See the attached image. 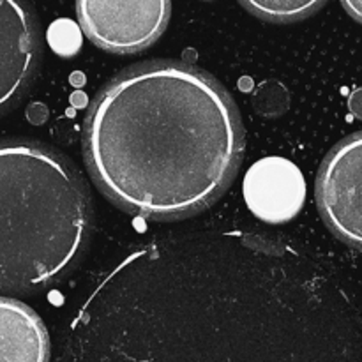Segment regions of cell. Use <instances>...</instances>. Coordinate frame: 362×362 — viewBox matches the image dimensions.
Wrapping results in <instances>:
<instances>
[{
    "label": "cell",
    "instance_id": "cell-1",
    "mask_svg": "<svg viewBox=\"0 0 362 362\" xmlns=\"http://www.w3.org/2000/svg\"><path fill=\"white\" fill-rule=\"evenodd\" d=\"M59 362H362V313L324 262L288 240L166 233L95 281Z\"/></svg>",
    "mask_w": 362,
    "mask_h": 362
},
{
    "label": "cell",
    "instance_id": "cell-2",
    "mask_svg": "<svg viewBox=\"0 0 362 362\" xmlns=\"http://www.w3.org/2000/svg\"><path fill=\"white\" fill-rule=\"evenodd\" d=\"M244 129L232 95L186 62L117 74L88 108L83 158L112 202L151 219L214 204L239 170Z\"/></svg>",
    "mask_w": 362,
    "mask_h": 362
},
{
    "label": "cell",
    "instance_id": "cell-3",
    "mask_svg": "<svg viewBox=\"0 0 362 362\" xmlns=\"http://www.w3.org/2000/svg\"><path fill=\"white\" fill-rule=\"evenodd\" d=\"M92 230L90 194L64 156L28 140H0V292L62 279Z\"/></svg>",
    "mask_w": 362,
    "mask_h": 362
},
{
    "label": "cell",
    "instance_id": "cell-4",
    "mask_svg": "<svg viewBox=\"0 0 362 362\" xmlns=\"http://www.w3.org/2000/svg\"><path fill=\"white\" fill-rule=\"evenodd\" d=\"M317 204L329 228L362 250V131L339 141L324 159Z\"/></svg>",
    "mask_w": 362,
    "mask_h": 362
},
{
    "label": "cell",
    "instance_id": "cell-5",
    "mask_svg": "<svg viewBox=\"0 0 362 362\" xmlns=\"http://www.w3.org/2000/svg\"><path fill=\"white\" fill-rule=\"evenodd\" d=\"M81 30L99 48L112 53H136L165 32L172 4L154 2H76Z\"/></svg>",
    "mask_w": 362,
    "mask_h": 362
},
{
    "label": "cell",
    "instance_id": "cell-6",
    "mask_svg": "<svg viewBox=\"0 0 362 362\" xmlns=\"http://www.w3.org/2000/svg\"><path fill=\"white\" fill-rule=\"evenodd\" d=\"M41 59V30L28 4L0 0V113L27 92Z\"/></svg>",
    "mask_w": 362,
    "mask_h": 362
},
{
    "label": "cell",
    "instance_id": "cell-7",
    "mask_svg": "<svg viewBox=\"0 0 362 362\" xmlns=\"http://www.w3.org/2000/svg\"><path fill=\"white\" fill-rule=\"evenodd\" d=\"M243 194L250 211L258 219L269 225H283L303 209L306 180L292 161L269 156L247 170Z\"/></svg>",
    "mask_w": 362,
    "mask_h": 362
},
{
    "label": "cell",
    "instance_id": "cell-8",
    "mask_svg": "<svg viewBox=\"0 0 362 362\" xmlns=\"http://www.w3.org/2000/svg\"><path fill=\"white\" fill-rule=\"evenodd\" d=\"M45 324L27 304L0 297V362H48Z\"/></svg>",
    "mask_w": 362,
    "mask_h": 362
},
{
    "label": "cell",
    "instance_id": "cell-9",
    "mask_svg": "<svg viewBox=\"0 0 362 362\" xmlns=\"http://www.w3.org/2000/svg\"><path fill=\"white\" fill-rule=\"evenodd\" d=\"M240 6L250 11L255 16L271 21H296L308 18L325 6L322 0L313 2H300V0H251L240 2Z\"/></svg>",
    "mask_w": 362,
    "mask_h": 362
},
{
    "label": "cell",
    "instance_id": "cell-10",
    "mask_svg": "<svg viewBox=\"0 0 362 362\" xmlns=\"http://www.w3.org/2000/svg\"><path fill=\"white\" fill-rule=\"evenodd\" d=\"M288 90L279 81H264L253 95V106L262 117H279L288 110Z\"/></svg>",
    "mask_w": 362,
    "mask_h": 362
},
{
    "label": "cell",
    "instance_id": "cell-11",
    "mask_svg": "<svg viewBox=\"0 0 362 362\" xmlns=\"http://www.w3.org/2000/svg\"><path fill=\"white\" fill-rule=\"evenodd\" d=\"M48 37L53 49H55L57 53H60V55L71 57L73 53L78 52V48H80V34H78L73 21L69 20L59 21V23L53 25Z\"/></svg>",
    "mask_w": 362,
    "mask_h": 362
},
{
    "label": "cell",
    "instance_id": "cell-12",
    "mask_svg": "<svg viewBox=\"0 0 362 362\" xmlns=\"http://www.w3.org/2000/svg\"><path fill=\"white\" fill-rule=\"evenodd\" d=\"M349 108L356 119L362 120V87L356 88L349 98Z\"/></svg>",
    "mask_w": 362,
    "mask_h": 362
},
{
    "label": "cell",
    "instance_id": "cell-13",
    "mask_svg": "<svg viewBox=\"0 0 362 362\" xmlns=\"http://www.w3.org/2000/svg\"><path fill=\"white\" fill-rule=\"evenodd\" d=\"M341 6H343V9H345L346 13L354 18V20L361 21L362 23V0H345Z\"/></svg>",
    "mask_w": 362,
    "mask_h": 362
}]
</instances>
